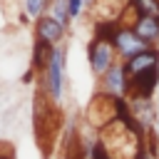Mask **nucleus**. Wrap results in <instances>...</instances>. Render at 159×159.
Returning <instances> with one entry per match:
<instances>
[{
	"label": "nucleus",
	"instance_id": "2",
	"mask_svg": "<svg viewBox=\"0 0 159 159\" xmlns=\"http://www.w3.org/2000/svg\"><path fill=\"white\" fill-rule=\"evenodd\" d=\"M65 87H67V45H57L45 72H42V82L40 89L45 92V97L57 107L65 97Z\"/></svg>",
	"mask_w": 159,
	"mask_h": 159
},
{
	"label": "nucleus",
	"instance_id": "16",
	"mask_svg": "<svg viewBox=\"0 0 159 159\" xmlns=\"http://www.w3.org/2000/svg\"><path fill=\"white\" fill-rule=\"evenodd\" d=\"M35 75H37V72H35V70H32V67H27V70H25V75H22V80H20V82H22V84H30V82H32V80H35Z\"/></svg>",
	"mask_w": 159,
	"mask_h": 159
},
{
	"label": "nucleus",
	"instance_id": "13",
	"mask_svg": "<svg viewBox=\"0 0 159 159\" xmlns=\"http://www.w3.org/2000/svg\"><path fill=\"white\" fill-rule=\"evenodd\" d=\"M50 10V0H25L22 2V12L35 22L37 17H42L45 12Z\"/></svg>",
	"mask_w": 159,
	"mask_h": 159
},
{
	"label": "nucleus",
	"instance_id": "11",
	"mask_svg": "<svg viewBox=\"0 0 159 159\" xmlns=\"http://www.w3.org/2000/svg\"><path fill=\"white\" fill-rule=\"evenodd\" d=\"M122 25L117 20H94L92 22V37L94 40H104V42H112L114 32L119 30Z\"/></svg>",
	"mask_w": 159,
	"mask_h": 159
},
{
	"label": "nucleus",
	"instance_id": "9",
	"mask_svg": "<svg viewBox=\"0 0 159 159\" xmlns=\"http://www.w3.org/2000/svg\"><path fill=\"white\" fill-rule=\"evenodd\" d=\"M132 30L137 32V37L142 42H147L149 47H159V17H144L139 15L132 25Z\"/></svg>",
	"mask_w": 159,
	"mask_h": 159
},
{
	"label": "nucleus",
	"instance_id": "4",
	"mask_svg": "<svg viewBox=\"0 0 159 159\" xmlns=\"http://www.w3.org/2000/svg\"><path fill=\"white\" fill-rule=\"evenodd\" d=\"M114 62H119L112 42H104V40H89L87 42V65H89V72L99 80Z\"/></svg>",
	"mask_w": 159,
	"mask_h": 159
},
{
	"label": "nucleus",
	"instance_id": "1",
	"mask_svg": "<svg viewBox=\"0 0 159 159\" xmlns=\"http://www.w3.org/2000/svg\"><path fill=\"white\" fill-rule=\"evenodd\" d=\"M99 144L104 147L109 159H137L147 149V137L134 134L122 122H112L97 132Z\"/></svg>",
	"mask_w": 159,
	"mask_h": 159
},
{
	"label": "nucleus",
	"instance_id": "19",
	"mask_svg": "<svg viewBox=\"0 0 159 159\" xmlns=\"http://www.w3.org/2000/svg\"><path fill=\"white\" fill-rule=\"evenodd\" d=\"M82 2H84V7H89V10L97 5V0H82Z\"/></svg>",
	"mask_w": 159,
	"mask_h": 159
},
{
	"label": "nucleus",
	"instance_id": "3",
	"mask_svg": "<svg viewBox=\"0 0 159 159\" xmlns=\"http://www.w3.org/2000/svg\"><path fill=\"white\" fill-rule=\"evenodd\" d=\"M159 89V67L137 72L132 77H127V102H147L154 99Z\"/></svg>",
	"mask_w": 159,
	"mask_h": 159
},
{
	"label": "nucleus",
	"instance_id": "17",
	"mask_svg": "<svg viewBox=\"0 0 159 159\" xmlns=\"http://www.w3.org/2000/svg\"><path fill=\"white\" fill-rule=\"evenodd\" d=\"M0 159H15V157H12V152H7L5 147H0Z\"/></svg>",
	"mask_w": 159,
	"mask_h": 159
},
{
	"label": "nucleus",
	"instance_id": "15",
	"mask_svg": "<svg viewBox=\"0 0 159 159\" xmlns=\"http://www.w3.org/2000/svg\"><path fill=\"white\" fill-rule=\"evenodd\" d=\"M67 10H70V20H77L84 10V2L82 0H67Z\"/></svg>",
	"mask_w": 159,
	"mask_h": 159
},
{
	"label": "nucleus",
	"instance_id": "7",
	"mask_svg": "<svg viewBox=\"0 0 159 159\" xmlns=\"http://www.w3.org/2000/svg\"><path fill=\"white\" fill-rule=\"evenodd\" d=\"M99 89H102L104 94H112V97H127V72H124L122 60L114 62V65L99 77Z\"/></svg>",
	"mask_w": 159,
	"mask_h": 159
},
{
	"label": "nucleus",
	"instance_id": "10",
	"mask_svg": "<svg viewBox=\"0 0 159 159\" xmlns=\"http://www.w3.org/2000/svg\"><path fill=\"white\" fill-rule=\"evenodd\" d=\"M52 52H55V47L52 45H47V42H40V40H35L32 42V50H30V67L35 70V72H45V67H47V62H50V57H52Z\"/></svg>",
	"mask_w": 159,
	"mask_h": 159
},
{
	"label": "nucleus",
	"instance_id": "8",
	"mask_svg": "<svg viewBox=\"0 0 159 159\" xmlns=\"http://www.w3.org/2000/svg\"><path fill=\"white\" fill-rule=\"evenodd\" d=\"M122 65H124L127 77H132V75H137V72H144V70H152V67H159V47H147L144 52L124 60Z\"/></svg>",
	"mask_w": 159,
	"mask_h": 159
},
{
	"label": "nucleus",
	"instance_id": "6",
	"mask_svg": "<svg viewBox=\"0 0 159 159\" xmlns=\"http://www.w3.org/2000/svg\"><path fill=\"white\" fill-rule=\"evenodd\" d=\"M112 47H114L117 57L124 62V60H129V57H134V55L144 52L149 45H147V42H142L132 27H119V30L114 32V37H112Z\"/></svg>",
	"mask_w": 159,
	"mask_h": 159
},
{
	"label": "nucleus",
	"instance_id": "14",
	"mask_svg": "<svg viewBox=\"0 0 159 159\" xmlns=\"http://www.w3.org/2000/svg\"><path fill=\"white\" fill-rule=\"evenodd\" d=\"M57 22H62L65 27H70V10H67V0H50V10H47Z\"/></svg>",
	"mask_w": 159,
	"mask_h": 159
},
{
	"label": "nucleus",
	"instance_id": "5",
	"mask_svg": "<svg viewBox=\"0 0 159 159\" xmlns=\"http://www.w3.org/2000/svg\"><path fill=\"white\" fill-rule=\"evenodd\" d=\"M32 35H35V40H40V42H47V45L57 47V45L65 42L67 27H65L62 22H57L50 12H45L42 17H37V20L32 22Z\"/></svg>",
	"mask_w": 159,
	"mask_h": 159
},
{
	"label": "nucleus",
	"instance_id": "12",
	"mask_svg": "<svg viewBox=\"0 0 159 159\" xmlns=\"http://www.w3.org/2000/svg\"><path fill=\"white\" fill-rule=\"evenodd\" d=\"M129 7L144 17H159V0H129Z\"/></svg>",
	"mask_w": 159,
	"mask_h": 159
},
{
	"label": "nucleus",
	"instance_id": "18",
	"mask_svg": "<svg viewBox=\"0 0 159 159\" xmlns=\"http://www.w3.org/2000/svg\"><path fill=\"white\" fill-rule=\"evenodd\" d=\"M137 159H157V157H152V154H149V152H147V149H144V152H142V154H139V157H137Z\"/></svg>",
	"mask_w": 159,
	"mask_h": 159
}]
</instances>
